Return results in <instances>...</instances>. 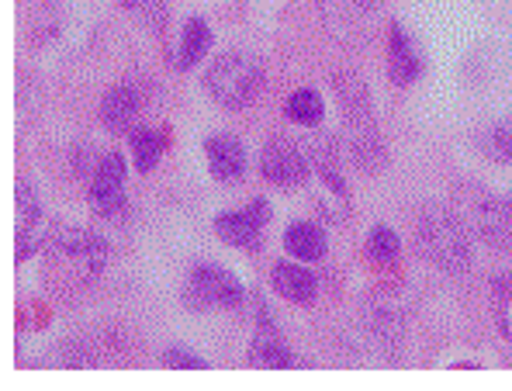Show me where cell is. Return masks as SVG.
Segmentation results:
<instances>
[{
	"label": "cell",
	"mask_w": 512,
	"mask_h": 391,
	"mask_svg": "<svg viewBox=\"0 0 512 391\" xmlns=\"http://www.w3.org/2000/svg\"><path fill=\"white\" fill-rule=\"evenodd\" d=\"M205 156H208V170H212V177L222 180V184H236V180L246 174V149L236 135H229V132L208 135Z\"/></svg>",
	"instance_id": "52a82bcc"
},
{
	"label": "cell",
	"mask_w": 512,
	"mask_h": 391,
	"mask_svg": "<svg viewBox=\"0 0 512 391\" xmlns=\"http://www.w3.org/2000/svg\"><path fill=\"white\" fill-rule=\"evenodd\" d=\"M250 360L256 367H281V371L295 367V353H291L288 343L277 336V329H260V333L253 336Z\"/></svg>",
	"instance_id": "9a60e30c"
},
{
	"label": "cell",
	"mask_w": 512,
	"mask_h": 391,
	"mask_svg": "<svg viewBox=\"0 0 512 391\" xmlns=\"http://www.w3.org/2000/svg\"><path fill=\"white\" fill-rule=\"evenodd\" d=\"M270 284L281 298L295 305H308L315 295H319V277L305 267V260H281L270 270Z\"/></svg>",
	"instance_id": "9c48e42d"
},
{
	"label": "cell",
	"mask_w": 512,
	"mask_h": 391,
	"mask_svg": "<svg viewBox=\"0 0 512 391\" xmlns=\"http://www.w3.org/2000/svg\"><path fill=\"white\" fill-rule=\"evenodd\" d=\"M367 253H371L374 263L388 267V263H395L398 253H402V239H398V232L391 229V225H374L371 236H367Z\"/></svg>",
	"instance_id": "d6986e66"
},
{
	"label": "cell",
	"mask_w": 512,
	"mask_h": 391,
	"mask_svg": "<svg viewBox=\"0 0 512 391\" xmlns=\"http://www.w3.org/2000/svg\"><path fill=\"white\" fill-rule=\"evenodd\" d=\"M263 87V66L256 63L250 52H225L218 56L205 73V90L215 97V104L229 111H239L260 94Z\"/></svg>",
	"instance_id": "7a4b0ae2"
},
{
	"label": "cell",
	"mask_w": 512,
	"mask_h": 391,
	"mask_svg": "<svg viewBox=\"0 0 512 391\" xmlns=\"http://www.w3.org/2000/svg\"><path fill=\"white\" fill-rule=\"evenodd\" d=\"M360 7H367V11H371V7H378V4H384V0H357Z\"/></svg>",
	"instance_id": "d4e9b609"
},
{
	"label": "cell",
	"mask_w": 512,
	"mask_h": 391,
	"mask_svg": "<svg viewBox=\"0 0 512 391\" xmlns=\"http://www.w3.org/2000/svg\"><path fill=\"white\" fill-rule=\"evenodd\" d=\"M125 180H128V160L118 149L104 153L94 163V180H90V208H94V215L122 218L128 212Z\"/></svg>",
	"instance_id": "277c9868"
},
{
	"label": "cell",
	"mask_w": 512,
	"mask_h": 391,
	"mask_svg": "<svg viewBox=\"0 0 512 391\" xmlns=\"http://www.w3.org/2000/svg\"><path fill=\"white\" fill-rule=\"evenodd\" d=\"M419 243H423L426 257L436 267L450 270V274H461L471 267V236L464 229V222L447 208H429L419 218Z\"/></svg>",
	"instance_id": "6da1fadb"
},
{
	"label": "cell",
	"mask_w": 512,
	"mask_h": 391,
	"mask_svg": "<svg viewBox=\"0 0 512 391\" xmlns=\"http://www.w3.org/2000/svg\"><path fill=\"white\" fill-rule=\"evenodd\" d=\"M208 49H212V28H208V21L187 18L184 35H180V45H177V59H173V63H177L180 70H191V66H198L201 59L208 56Z\"/></svg>",
	"instance_id": "5bb4252c"
},
{
	"label": "cell",
	"mask_w": 512,
	"mask_h": 391,
	"mask_svg": "<svg viewBox=\"0 0 512 391\" xmlns=\"http://www.w3.org/2000/svg\"><path fill=\"white\" fill-rule=\"evenodd\" d=\"M485 153L499 163H512V115L485 135Z\"/></svg>",
	"instance_id": "7402d4cb"
},
{
	"label": "cell",
	"mask_w": 512,
	"mask_h": 391,
	"mask_svg": "<svg viewBox=\"0 0 512 391\" xmlns=\"http://www.w3.org/2000/svg\"><path fill=\"white\" fill-rule=\"evenodd\" d=\"M350 156L364 174H374V170H384L388 163V149H384L381 132L374 129L371 122H353V139H350Z\"/></svg>",
	"instance_id": "7c38bea8"
},
{
	"label": "cell",
	"mask_w": 512,
	"mask_h": 391,
	"mask_svg": "<svg viewBox=\"0 0 512 391\" xmlns=\"http://www.w3.org/2000/svg\"><path fill=\"white\" fill-rule=\"evenodd\" d=\"M288 118L295 125H305V129H312V125H319L322 118H326V104H322V94L312 87H301L295 94L288 97Z\"/></svg>",
	"instance_id": "ac0fdd59"
},
{
	"label": "cell",
	"mask_w": 512,
	"mask_h": 391,
	"mask_svg": "<svg viewBox=\"0 0 512 391\" xmlns=\"http://www.w3.org/2000/svg\"><path fill=\"white\" fill-rule=\"evenodd\" d=\"M478 232L495 250H512V198H488L478 208Z\"/></svg>",
	"instance_id": "8fae6325"
},
{
	"label": "cell",
	"mask_w": 512,
	"mask_h": 391,
	"mask_svg": "<svg viewBox=\"0 0 512 391\" xmlns=\"http://www.w3.org/2000/svg\"><path fill=\"white\" fill-rule=\"evenodd\" d=\"M270 222V201L256 198L250 205L236 208V212H222L215 218V236L239 250H256L263 236V225Z\"/></svg>",
	"instance_id": "8992f818"
},
{
	"label": "cell",
	"mask_w": 512,
	"mask_h": 391,
	"mask_svg": "<svg viewBox=\"0 0 512 391\" xmlns=\"http://www.w3.org/2000/svg\"><path fill=\"white\" fill-rule=\"evenodd\" d=\"M160 360L167 367H173V371H205V367H208V360L201 357V353H194L187 347H167Z\"/></svg>",
	"instance_id": "603a6c76"
},
{
	"label": "cell",
	"mask_w": 512,
	"mask_h": 391,
	"mask_svg": "<svg viewBox=\"0 0 512 391\" xmlns=\"http://www.w3.org/2000/svg\"><path fill=\"white\" fill-rule=\"evenodd\" d=\"M388 70H391V80L398 87H409L423 77V52H419L416 39L409 35L405 25H391V35H388Z\"/></svg>",
	"instance_id": "ba28073f"
},
{
	"label": "cell",
	"mask_w": 512,
	"mask_h": 391,
	"mask_svg": "<svg viewBox=\"0 0 512 391\" xmlns=\"http://www.w3.org/2000/svg\"><path fill=\"white\" fill-rule=\"evenodd\" d=\"M312 156L308 149H301L298 142L274 135L267 146L260 149V174L274 187H301L312 177Z\"/></svg>",
	"instance_id": "5b68a950"
},
{
	"label": "cell",
	"mask_w": 512,
	"mask_h": 391,
	"mask_svg": "<svg viewBox=\"0 0 512 391\" xmlns=\"http://www.w3.org/2000/svg\"><path fill=\"white\" fill-rule=\"evenodd\" d=\"M18 212H21V225H39L42 218V205H39V194L28 180L18 184Z\"/></svg>",
	"instance_id": "cb8c5ba5"
},
{
	"label": "cell",
	"mask_w": 512,
	"mask_h": 391,
	"mask_svg": "<svg viewBox=\"0 0 512 391\" xmlns=\"http://www.w3.org/2000/svg\"><path fill=\"white\" fill-rule=\"evenodd\" d=\"M167 153V132L160 129H132V160L139 174H149V170L160 163V156Z\"/></svg>",
	"instance_id": "e0dca14e"
},
{
	"label": "cell",
	"mask_w": 512,
	"mask_h": 391,
	"mask_svg": "<svg viewBox=\"0 0 512 391\" xmlns=\"http://www.w3.org/2000/svg\"><path fill=\"white\" fill-rule=\"evenodd\" d=\"M284 250L305 263L322 260L326 257V232L315 222H291L288 229H284Z\"/></svg>",
	"instance_id": "4fadbf2b"
},
{
	"label": "cell",
	"mask_w": 512,
	"mask_h": 391,
	"mask_svg": "<svg viewBox=\"0 0 512 391\" xmlns=\"http://www.w3.org/2000/svg\"><path fill=\"white\" fill-rule=\"evenodd\" d=\"M122 7H128V11H132L142 25L153 28V32H163V28H167V18H170L167 0H122Z\"/></svg>",
	"instance_id": "44dd1931"
},
{
	"label": "cell",
	"mask_w": 512,
	"mask_h": 391,
	"mask_svg": "<svg viewBox=\"0 0 512 391\" xmlns=\"http://www.w3.org/2000/svg\"><path fill=\"white\" fill-rule=\"evenodd\" d=\"M246 298L243 284L236 281V274L218 263H201L194 267V274L184 284V305L194 312H205V308H239Z\"/></svg>",
	"instance_id": "3957f363"
},
{
	"label": "cell",
	"mask_w": 512,
	"mask_h": 391,
	"mask_svg": "<svg viewBox=\"0 0 512 391\" xmlns=\"http://www.w3.org/2000/svg\"><path fill=\"white\" fill-rule=\"evenodd\" d=\"M142 115V94L135 84H115L101 101V122L111 132H132Z\"/></svg>",
	"instance_id": "30bf717a"
},
{
	"label": "cell",
	"mask_w": 512,
	"mask_h": 391,
	"mask_svg": "<svg viewBox=\"0 0 512 391\" xmlns=\"http://www.w3.org/2000/svg\"><path fill=\"white\" fill-rule=\"evenodd\" d=\"M336 97H340L350 122H371V94H367V87L360 77L340 73V77H336Z\"/></svg>",
	"instance_id": "2e32d148"
},
{
	"label": "cell",
	"mask_w": 512,
	"mask_h": 391,
	"mask_svg": "<svg viewBox=\"0 0 512 391\" xmlns=\"http://www.w3.org/2000/svg\"><path fill=\"white\" fill-rule=\"evenodd\" d=\"M492 291H495V302H499V308H495V315H499V329L506 333V340H512V267L495 277Z\"/></svg>",
	"instance_id": "ffe728a7"
}]
</instances>
